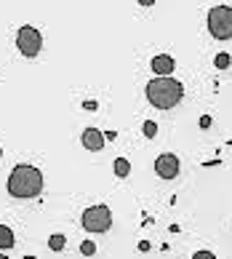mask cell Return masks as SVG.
<instances>
[{
  "instance_id": "6da1fadb",
  "label": "cell",
  "mask_w": 232,
  "mask_h": 259,
  "mask_svg": "<svg viewBox=\"0 0 232 259\" xmlns=\"http://www.w3.org/2000/svg\"><path fill=\"white\" fill-rule=\"evenodd\" d=\"M43 190V174L35 166H16L8 177V193L14 198H35Z\"/></svg>"
},
{
  "instance_id": "7a4b0ae2",
  "label": "cell",
  "mask_w": 232,
  "mask_h": 259,
  "mask_svg": "<svg viewBox=\"0 0 232 259\" xmlns=\"http://www.w3.org/2000/svg\"><path fill=\"white\" fill-rule=\"evenodd\" d=\"M181 97H184V89H181V83L173 80V78H155V80L147 83V99H150L152 107H158V110L176 107L181 102Z\"/></svg>"
},
{
  "instance_id": "3957f363",
  "label": "cell",
  "mask_w": 232,
  "mask_h": 259,
  "mask_svg": "<svg viewBox=\"0 0 232 259\" xmlns=\"http://www.w3.org/2000/svg\"><path fill=\"white\" fill-rule=\"evenodd\" d=\"M208 30L216 40H229L232 37V8L229 6H214L208 11Z\"/></svg>"
},
{
  "instance_id": "277c9868",
  "label": "cell",
  "mask_w": 232,
  "mask_h": 259,
  "mask_svg": "<svg viewBox=\"0 0 232 259\" xmlns=\"http://www.w3.org/2000/svg\"><path fill=\"white\" fill-rule=\"evenodd\" d=\"M83 227L88 233H107L112 227V211L107 206H91L83 211Z\"/></svg>"
},
{
  "instance_id": "5b68a950",
  "label": "cell",
  "mask_w": 232,
  "mask_h": 259,
  "mask_svg": "<svg viewBox=\"0 0 232 259\" xmlns=\"http://www.w3.org/2000/svg\"><path fill=\"white\" fill-rule=\"evenodd\" d=\"M16 46H19V51H22L27 59H35L37 54H40V49H43V37H40V32L35 30V27H22L19 30V35H16Z\"/></svg>"
},
{
  "instance_id": "8992f818",
  "label": "cell",
  "mask_w": 232,
  "mask_h": 259,
  "mask_svg": "<svg viewBox=\"0 0 232 259\" xmlns=\"http://www.w3.org/2000/svg\"><path fill=\"white\" fill-rule=\"evenodd\" d=\"M181 171V160L179 155H173V152H163V155H158V160H155V174L163 177V179H173Z\"/></svg>"
},
{
  "instance_id": "52a82bcc",
  "label": "cell",
  "mask_w": 232,
  "mask_h": 259,
  "mask_svg": "<svg viewBox=\"0 0 232 259\" xmlns=\"http://www.w3.org/2000/svg\"><path fill=\"white\" fill-rule=\"evenodd\" d=\"M150 67H152V72L158 75V78H171V72L176 70V62H173V56L160 54V56H155V59L150 62Z\"/></svg>"
},
{
  "instance_id": "ba28073f",
  "label": "cell",
  "mask_w": 232,
  "mask_h": 259,
  "mask_svg": "<svg viewBox=\"0 0 232 259\" xmlns=\"http://www.w3.org/2000/svg\"><path fill=\"white\" fill-rule=\"evenodd\" d=\"M83 145L88 150H94V152H99L104 147V134L96 131V128H85L83 131Z\"/></svg>"
},
{
  "instance_id": "9c48e42d",
  "label": "cell",
  "mask_w": 232,
  "mask_h": 259,
  "mask_svg": "<svg viewBox=\"0 0 232 259\" xmlns=\"http://www.w3.org/2000/svg\"><path fill=\"white\" fill-rule=\"evenodd\" d=\"M11 246H14V233H11V227L0 225V251H3V248H11Z\"/></svg>"
},
{
  "instance_id": "30bf717a",
  "label": "cell",
  "mask_w": 232,
  "mask_h": 259,
  "mask_svg": "<svg viewBox=\"0 0 232 259\" xmlns=\"http://www.w3.org/2000/svg\"><path fill=\"white\" fill-rule=\"evenodd\" d=\"M115 174H118V177H128L131 174V163L125 158H118V160H115Z\"/></svg>"
},
{
  "instance_id": "8fae6325",
  "label": "cell",
  "mask_w": 232,
  "mask_h": 259,
  "mask_svg": "<svg viewBox=\"0 0 232 259\" xmlns=\"http://www.w3.org/2000/svg\"><path fill=\"white\" fill-rule=\"evenodd\" d=\"M48 246H51V251H62L64 248V235H51L48 238Z\"/></svg>"
},
{
  "instance_id": "7c38bea8",
  "label": "cell",
  "mask_w": 232,
  "mask_h": 259,
  "mask_svg": "<svg viewBox=\"0 0 232 259\" xmlns=\"http://www.w3.org/2000/svg\"><path fill=\"white\" fill-rule=\"evenodd\" d=\"M155 134H158V126H155L152 120H147V123H144V137H147V139H152Z\"/></svg>"
},
{
  "instance_id": "4fadbf2b",
  "label": "cell",
  "mask_w": 232,
  "mask_h": 259,
  "mask_svg": "<svg viewBox=\"0 0 232 259\" xmlns=\"http://www.w3.org/2000/svg\"><path fill=\"white\" fill-rule=\"evenodd\" d=\"M80 251H83V254H85V256H91V254H96V246H94V243H91V241H85V243H83V246H80Z\"/></svg>"
},
{
  "instance_id": "5bb4252c",
  "label": "cell",
  "mask_w": 232,
  "mask_h": 259,
  "mask_svg": "<svg viewBox=\"0 0 232 259\" xmlns=\"http://www.w3.org/2000/svg\"><path fill=\"white\" fill-rule=\"evenodd\" d=\"M216 67H221V70H224V67H229V56H227V54H219V56H216Z\"/></svg>"
},
{
  "instance_id": "9a60e30c",
  "label": "cell",
  "mask_w": 232,
  "mask_h": 259,
  "mask_svg": "<svg viewBox=\"0 0 232 259\" xmlns=\"http://www.w3.org/2000/svg\"><path fill=\"white\" fill-rule=\"evenodd\" d=\"M192 259H216L214 254H211V251H198L195 256H192Z\"/></svg>"
},
{
  "instance_id": "2e32d148",
  "label": "cell",
  "mask_w": 232,
  "mask_h": 259,
  "mask_svg": "<svg viewBox=\"0 0 232 259\" xmlns=\"http://www.w3.org/2000/svg\"><path fill=\"white\" fill-rule=\"evenodd\" d=\"M0 259H8V256H3V254H0Z\"/></svg>"
},
{
  "instance_id": "e0dca14e",
  "label": "cell",
  "mask_w": 232,
  "mask_h": 259,
  "mask_svg": "<svg viewBox=\"0 0 232 259\" xmlns=\"http://www.w3.org/2000/svg\"><path fill=\"white\" fill-rule=\"evenodd\" d=\"M27 259H35V256H27Z\"/></svg>"
},
{
  "instance_id": "ac0fdd59",
  "label": "cell",
  "mask_w": 232,
  "mask_h": 259,
  "mask_svg": "<svg viewBox=\"0 0 232 259\" xmlns=\"http://www.w3.org/2000/svg\"><path fill=\"white\" fill-rule=\"evenodd\" d=\"M0 155H3V152H0Z\"/></svg>"
}]
</instances>
